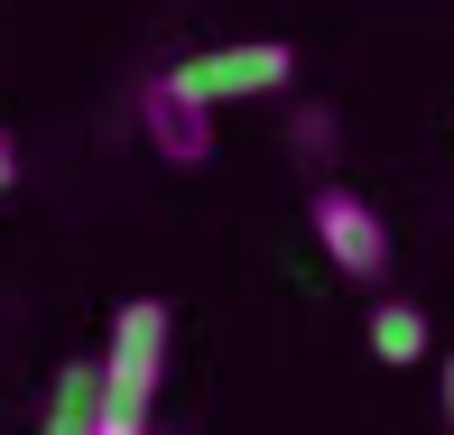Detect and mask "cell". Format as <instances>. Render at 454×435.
<instances>
[{
    "instance_id": "1",
    "label": "cell",
    "mask_w": 454,
    "mask_h": 435,
    "mask_svg": "<svg viewBox=\"0 0 454 435\" xmlns=\"http://www.w3.org/2000/svg\"><path fill=\"white\" fill-rule=\"evenodd\" d=\"M158 389H168V306L130 297L112 315V343H102V408L112 417H149Z\"/></svg>"
},
{
    "instance_id": "2",
    "label": "cell",
    "mask_w": 454,
    "mask_h": 435,
    "mask_svg": "<svg viewBox=\"0 0 454 435\" xmlns=\"http://www.w3.org/2000/svg\"><path fill=\"white\" fill-rule=\"evenodd\" d=\"M306 222H316L325 260H334L353 287L389 278V222H380V204H371L362 185H316V195H306Z\"/></svg>"
},
{
    "instance_id": "3",
    "label": "cell",
    "mask_w": 454,
    "mask_h": 435,
    "mask_svg": "<svg viewBox=\"0 0 454 435\" xmlns=\"http://www.w3.org/2000/svg\"><path fill=\"white\" fill-rule=\"evenodd\" d=\"M185 93L195 102H260V93H287V74H297V47H278V37H241V47H204L185 56Z\"/></svg>"
},
{
    "instance_id": "4",
    "label": "cell",
    "mask_w": 454,
    "mask_h": 435,
    "mask_svg": "<svg viewBox=\"0 0 454 435\" xmlns=\"http://www.w3.org/2000/svg\"><path fill=\"white\" fill-rule=\"evenodd\" d=\"M139 139H149L168 167H204V158H214V102L185 93L176 66L149 74V84H139Z\"/></svg>"
},
{
    "instance_id": "5",
    "label": "cell",
    "mask_w": 454,
    "mask_h": 435,
    "mask_svg": "<svg viewBox=\"0 0 454 435\" xmlns=\"http://www.w3.org/2000/svg\"><path fill=\"white\" fill-rule=\"evenodd\" d=\"M362 334H371V352H380L389 370H418V361H427V343H436V334H427V306H408V297H380Z\"/></svg>"
},
{
    "instance_id": "6",
    "label": "cell",
    "mask_w": 454,
    "mask_h": 435,
    "mask_svg": "<svg viewBox=\"0 0 454 435\" xmlns=\"http://www.w3.org/2000/svg\"><path fill=\"white\" fill-rule=\"evenodd\" d=\"M102 417V361H66V380L47 389V426L37 435H93Z\"/></svg>"
},
{
    "instance_id": "7",
    "label": "cell",
    "mask_w": 454,
    "mask_h": 435,
    "mask_svg": "<svg viewBox=\"0 0 454 435\" xmlns=\"http://www.w3.org/2000/svg\"><path fill=\"white\" fill-rule=\"evenodd\" d=\"M93 435H149V417H112V408H102V417H93Z\"/></svg>"
},
{
    "instance_id": "8",
    "label": "cell",
    "mask_w": 454,
    "mask_h": 435,
    "mask_svg": "<svg viewBox=\"0 0 454 435\" xmlns=\"http://www.w3.org/2000/svg\"><path fill=\"white\" fill-rule=\"evenodd\" d=\"M19 185V149H10V130H0V195Z\"/></svg>"
},
{
    "instance_id": "9",
    "label": "cell",
    "mask_w": 454,
    "mask_h": 435,
    "mask_svg": "<svg viewBox=\"0 0 454 435\" xmlns=\"http://www.w3.org/2000/svg\"><path fill=\"white\" fill-rule=\"evenodd\" d=\"M445 426H454V352H445Z\"/></svg>"
}]
</instances>
